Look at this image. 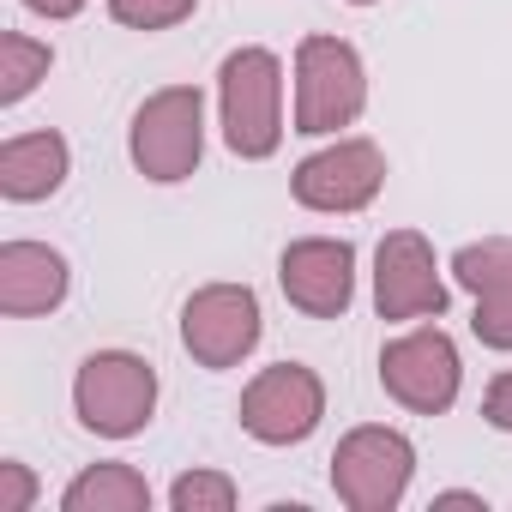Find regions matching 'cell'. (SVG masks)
I'll return each instance as SVG.
<instances>
[{
	"instance_id": "cell-1",
	"label": "cell",
	"mask_w": 512,
	"mask_h": 512,
	"mask_svg": "<svg viewBox=\"0 0 512 512\" xmlns=\"http://www.w3.org/2000/svg\"><path fill=\"white\" fill-rule=\"evenodd\" d=\"M217 121L223 145L241 163H266L284 145V61L260 43L229 49L217 67Z\"/></svg>"
},
{
	"instance_id": "cell-2",
	"label": "cell",
	"mask_w": 512,
	"mask_h": 512,
	"mask_svg": "<svg viewBox=\"0 0 512 512\" xmlns=\"http://www.w3.org/2000/svg\"><path fill=\"white\" fill-rule=\"evenodd\" d=\"M368 109V67L344 37H302L296 43V115L290 133L332 139L338 127H356Z\"/></svg>"
},
{
	"instance_id": "cell-3",
	"label": "cell",
	"mask_w": 512,
	"mask_h": 512,
	"mask_svg": "<svg viewBox=\"0 0 512 512\" xmlns=\"http://www.w3.org/2000/svg\"><path fill=\"white\" fill-rule=\"evenodd\" d=\"M127 157L157 187L187 181L199 169V157H205V91L199 85H163V91H151L133 109Z\"/></svg>"
},
{
	"instance_id": "cell-4",
	"label": "cell",
	"mask_w": 512,
	"mask_h": 512,
	"mask_svg": "<svg viewBox=\"0 0 512 512\" xmlns=\"http://www.w3.org/2000/svg\"><path fill=\"white\" fill-rule=\"evenodd\" d=\"M73 410L97 440H133L157 416V368L133 350H91L73 374Z\"/></svg>"
},
{
	"instance_id": "cell-5",
	"label": "cell",
	"mask_w": 512,
	"mask_h": 512,
	"mask_svg": "<svg viewBox=\"0 0 512 512\" xmlns=\"http://www.w3.org/2000/svg\"><path fill=\"white\" fill-rule=\"evenodd\" d=\"M410 476H416V446H410V434H398L386 422L350 428L338 440V452H332V494L350 512H392V506H404Z\"/></svg>"
},
{
	"instance_id": "cell-6",
	"label": "cell",
	"mask_w": 512,
	"mask_h": 512,
	"mask_svg": "<svg viewBox=\"0 0 512 512\" xmlns=\"http://www.w3.org/2000/svg\"><path fill=\"white\" fill-rule=\"evenodd\" d=\"M380 386L410 416H446L464 392V356L440 326H410L380 350Z\"/></svg>"
},
{
	"instance_id": "cell-7",
	"label": "cell",
	"mask_w": 512,
	"mask_h": 512,
	"mask_svg": "<svg viewBox=\"0 0 512 512\" xmlns=\"http://www.w3.org/2000/svg\"><path fill=\"white\" fill-rule=\"evenodd\" d=\"M241 428L260 446H302L326 422V380L308 362H272L241 386Z\"/></svg>"
},
{
	"instance_id": "cell-8",
	"label": "cell",
	"mask_w": 512,
	"mask_h": 512,
	"mask_svg": "<svg viewBox=\"0 0 512 512\" xmlns=\"http://www.w3.org/2000/svg\"><path fill=\"white\" fill-rule=\"evenodd\" d=\"M260 332H266V314L247 284H205L181 302V350L211 374L247 362L260 350Z\"/></svg>"
},
{
	"instance_id": "cell-9",
	"label": "cell",
	"mask_w": 512,
	"mask_h": 512,
	"mask_svg": "<svg viewBox=\"0 0 512 512\" xmlns=\"http://www.w3.org/2000/svg\"><path fill=\"white\" fill-rule=\"evenodd\" d=\"M380 187H386V151L374 139H332V145H320L314 157H302L290 169L296 205L326 211V217L368 211L380 199Z\"/></svg>"
},
{
	"instance_id": "cell-10",
	"label": "cell",
	"mask_w": 512,
	"mask_h": 512,
	"mask_svg": "<svg viewBox=\"0 0 512 512\" xmlns=\"http://www.w3.org/2000/svg\"><path fill=\"white\" fill-rule=\"evenodd\" d=\"M446 302H452V290L440 278L428 235L386 229L380 247H374V308H380V320H440Z\"/></svg>"
},
{
	"instance_id": "cell-11",
	"label": "cell",
	"mask_w": 512,
	"mask_h": 512,
	"mask_svg": "<svg viewBox=\"0 0 512 512\" xmlns=\"http://www.w3.org/2000/svg\"><path fill=\"white\" fill-rule=\"evenodd\" d=\"M278 290L308 320H338L356 302V247L344 235H302L278 253Z\"/></svg>"
},
{
	"instance_id": "cell-12",
	"label": "cell",
	"mask_w": 512,
	"mask_h": 512,
	"mask_svg": "<svg viewBox=\"0 0 512 512\" xmlns=\"http://www.w3.org/2000/svg\"><path fill=\"white\" fill-rule=\"evenodd\" d=\"M452 278L458 290H470L476 314L470 332L488 350H512V235H488V241H464L452 253Z\"/></svg>"
},
{
	"instance_id": "cell-13",
	"label": "cell",
	"mask_w": 512,
	"mask_h": 512,
	"mask_svg": "<svg viewBox=\"0 0 512 512\" xmlns=\"http://www.w3.org/2000/svg\"><path fill=\"white\" fill-rule=\"evenodd\" d=\"M73 290V266L67 253L49 241H0V308L13 320L31 314H55Z\"/></svg>"
},
{
	"instance_id": "cell-14",
	"label": "cell",
	"mask_w": 512,
	"mask_h": 512,
	"mask_svg": "<svg viewBox=\"0 0 512 512\" xmlns=\"http://www.w3.org/2000/svg\"><path fill=\"white\" fill-rule=\"evenodd\" d=\"M73 175V151L61 133H13L0 145V193L13 205H37V199H55Z\"/></svg>"
},
{
	"instance_id": "cell-15",
	"label": "cell",
	"mask_w": 512,
	"mask_h": 512,
	"mask_svg": "<svg viewBox=\"0 0 512 512\" xmlns=\"http://www.w3.org/2000/svg\"><path fill=\"white\" fill-rule=\"evenodd\" d=\"M61 512H151V482L133 470V464H85L67 494H61Z\"/></svg>"
},
{
	"instance_id": "cell-16",
	"label": "cell",
	"mask_w": 512,
	"mask_h": 512,
	"mask_svg": "<svg viewBox=\"0 0 512 512\" xmlns=\"http://www.w3.org/2000/svg\"><path fill=\"white\" fill-rule=\"evenodd\" d=\"M49 67H55V49L49 43H37L25 31H7V37H0V109L25 103L49 79Z\"/></svg>"
},
{
	"instance_id": "cell-17",
	"label": "cell",
	"mask_w": 512,
	"mask_h": 512,
	"mask_svg": "<svg viewBox=\"0 0 512 512\" xmlns=\"http://www.w3.org/2000/svg\"><path fill=\"white\" fill-rule=\"evenodd\" d=\"M241 494H235V482L223 476V470H181L175 482H169V506L175 512H229Z\"/></svg>"
},
{
	"instance_id": "cell-18",
	"label": "cell",
	"mask_w": 512,
	"mask_h": 512,
	"mask_svg": "<svg viewBox=\"0 0 512 512\" xmlns=\"http://www.w3.org/2000/svg\"><path fill=\"white\" fill-rule=\"evenodd\" d=\"M199 0H109V19L127 31H169L181 19H193Z\"/></svg>"
},
{
	"instance_id": "cell-19",
	"label": "cell",
	"mask_w": 512,
	"mask_h": 512,
	"mask_svg": "<svg viewBox=\"0 0 512 512\" xmlns=\"http://www.w3.org/2000/svg\"><path fill=\"white\" fill-rule=\"evenodd\" d=\"M37 506V476L19 458H0V512H31Z\"/></svg>"
},
{
	"instance_id": "cell-20",
	"label": "cell",
	"mask_w": 512,
	"mask_h": 512,
	"mask_svg": "<svg viewBox=\"0 0 512 512\" xmlns=\"http://www.w3.org/2000/svg\"><path fill=\"white\" fill-rule=\"evenodd\" d=\"M482 422L500 428V434H512V368L488 380V392H482Z\"/></svg>"
},
{
	"instance_id": "cell-21",
	"label": "cell",
	"mask_w": 512,
	"mask_h": 512,
	"mask_svg": "<svg viewBox=\"0 0 512 512\" xmlns=\"http://www.w3.org/2000/svg\"><path fill=\"white\" fill-rule=\"evenodd\" d=\"M25 13H37V19L61 25V19H79V13H85V0H25Z\"/></svg>"
},
{
	"instance_id": "cell-22",
	"label": "cell",
	"mask_w": 512,
	"mask_h": 512,
	"mask_svg": "<svg viewBox=\"0 0 512 512\" xmlns=\"http://www.w3.org/2000/svg\"><path fill=\"white\" fill-rule=\"evenodd\" d=\"M434 506H488V500H482L476 488H440V494H434Z\"/></svg>"
},
{
	"instance_id": "cell-23",
	"label": "cell",
	"mask_w": 512,
	"mask_h": 512,
	"mask_svg": "<svg viewBox=\"0 0 512 512\" xmlns=\"http://www.w3.org/2000/svg\"><path fill=\"white\" fill-rule=\"evenodd\" d=\"M350 7H374V0H350Z\"/></svg>"
}]
</instances>
